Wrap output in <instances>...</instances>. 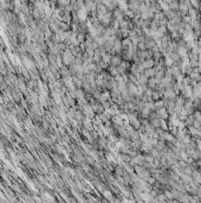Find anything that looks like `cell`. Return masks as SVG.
I'll return each mask as SVG.
<instances>
[{
    "label": "cell",
    "mask_w": 201,
    "mask_h": 203,
    "mask_svg": "<svg viewBox=\"0 0 201 203\" xmlns=\"http://www.w3.org/2000/svg\"><path fill=\"white\" fill-rule=\"evenodd\" d=\"M98 19L101 21V24L103 25V26H111V24H113V21H114V16H113V12L111 11H109L108 13L106 14H103V16H98Z\"/></svg>",
    "instance_id": "1"
},
{
    "label": "cell",
    "mask_w": 201,
    "mask_h": 203,
    "mask_svg": "<svg viewBox=\"0 0 201 203\" xmlns=\"http://www.w3.org/2000/svg\"><path fill=\"white\" fill-rule=\"evenodd\" d=\"M178 92L176 90H174V89H170V88H166V90H165V93H163V99H166V100H175L176 97H178Z\"/></svg>",
    "instance_id": "2"
},
{
    "label": "cell",
    "mask_w": 201,
    "mask_h": 203,
    "mask_svg": "<svg viewBox=\"0 0 201 203\" xmlns=\"http://www.w3.org/2000/svg\"><path fill=\"white\" fill-rule=\"evenodd\" d=\"M188 76H189V78H191V80H194V81H196V82H201V74L199 73L198 68L192 69L191 73L188 74Z\"/></svg>",
    "instance_id": "3"
},
{
    "label": "cell",
    "mask_w": 201,
    "mask_h": 203,
    "mask_svg": "<svg viewBox=\"0 0 201 203\" xmlns=\"http://www.w3.org/2000/svg\"><path fill=\"white\" fill-rule=\"evenodd\" d=\"M192 94H193V87H192L191 85H186V87L181 90V96H182V97H185V99L191 97Z\"/></svg>",
    "instance_id": "4"
},
{
    "label": "cell",
    "mask_w": 201,
    "mask_h": 203,
    "mask_svg": "<svg viewBox=\"0 0 201 203\" xmlns=\"http://www.w3.org/2000/svg\"><path fill=\"white\" fill-rule=\"evenodd\" d=\"M114 51H115V53H122V51H123V46H122V41H121V38H116V41H115V43H114V46L111 48Z\"/></svg>",
    "instance_id": "5"
},
{
    "label": "cell",
    "mask_w": 201,
    "mask_h": 203,
    "mask_svg": "<svg viewBox=\"0 0 201 203\" xmlns=\"http://www.w3.org/2000/svg\"><path fill=\"white\" fill-rule=\"evenodd\" d=\"M88 11L85 10L84 7L83 9H81V10L77 11V13H76V17L78 18V20L79 21H85L86 20V18H88Z\"/></svg>",
    "instance_id": "6"
},
{
    "label": "cell",
    "mask_w": 201,
    "mask_h": 203,
    "mask_svg": "<svg viewBox=\"0 0 201 203\" xmlns=\"http://www.w3.org/2000/svg\"><path fill=\"white\" fill-rule=\"evenodd\" d=\"M96 12H97V16H103V14L108 13L109 10H108V7H106L104 4H97V6H96Z\"/></svg>",
    "instance_id": "7"
},
{
    "label": "cell",
    "mask_w": 201,
    "mask_h": 203,
    "mask_svg": "<svg viewBox=\"0 0 201 203\" xmlns=\"http://www.w3.org/2000/svg\"><path fill=\"white\" fill-rule=\"evenodd\" d=\"M154 65H155V61L153 60V58H147V60H144L142 64H141V67H142V69L144 70V69H149V68H154Z\"/></svg>",
    "instance_id": "8"
},
{
    "label": "cell",
    "mask_w": 201,
    "mask_h": 203,
    "mask_svg": "<svg viewBox=\"0 0 201 203\" xmlns=\"http://www.w3.org/2000/svg\"><path fill=\"white\" fill-rule=\"evenodd\" d=\"M92 106V109H94V112H95V114H102L106 109H104V107L102 106V103L101 102H96V103H92L91 105Z\"/></svg>",
    "instance_id": "9"
},
{
    "label": "cell",
    "mask_w": 201,
    "mask_h": 203,
    "mask_svg": "<svg viewBox=\"0 0 201 203\" xmlns=\"http://www.w3.org/2000/svg\"><path fill=\"white\" fill-rule=\"evenodd\" d=\"M122 108H123V111H124L126 113L134 112V111H135V103H134L133 101H130V102H124Z\"/></svg>",
    "instance_id": "10"
},
{
    "label": "cell",
    "mask_w": 201,
    "mask_h": 203,
    "mask_svg": "<svg viewBox=\"0 0 201 203\" xmlns=\"http://www.w3.org/2000/svg\"><path fill=\"white\" fill-rule=\"evenodd\" d=\"M156 113H158V117L161 118V119H166V120H168V118H169V114H168L166 107H162V108L158 109Z\"/></svg>",
    "instance_id": "11"
},
{
    "label": "cell",
    "mask_w": 201,
    "mask_h": 203,
    "mask_svg": "<svg viewBox=\"0 0 201 203\" xmlns=\"http://www.w3.org/2000/svg\"><path fill=\"white\" fill-rule=\"evenodd\" d=\"M122 61H123V60H122V57H121L118 53H116V55H113L110 64H111V65H115V67H117L118 64H121V62H122Z\"/></svg>",
    "instance_id": "12"
},
{
    "label": "cell",
    "mask_w": 201,
    "mask_h": 203,
    "mask_svg": "<svg viewBox=\"0 0 201 203\" xmlns=\"http://www.w3.org/2000/svg\"><path fill=\"white\" fill-rule=\"evenodd\" d=\"M147 83H148V77L143 74V73H141V74H140V76H138V80H137V82H136V85H147Z\"/></svg>",
    "instance_id": "13"
},
{
    "label": "cell",
    "mask_w": 201,
    "mask_h": 203,
    "mask_svg": "<svg viewBox=\"0 0 201 203\" xmlns=\"http://www.w3.org/2000/svg\"><path fill=\"white\" fill-rule=\"evenodd\" d=\"M198 12L199 11L198 10H195L194 7H189V10H188V16L191 17V19L192 20H198Z\"/></svg>",
    "instance_id": "14"
},
{
    "label": "cell",
    "mask_w": 201,
    "mask_h": 203,
    "mask_svg": "<svg viewBox=\"0 0 201 203\" xmlns=\"http://www.w3.org/2000/svg\"><path fill=\"white\" fill-rule=\"evenodd\" d=\"M108 73H109L110 76H113V77H115L117 74H120L118 70H117V67L111 65V64H109V67H108Z\"/></svg>",
    "instance_id": "15"
},
{
    "label": "cell",
    "mask_w": 201,
    "mask_h": 203,
    "mask_svg": "<svg viewBox=\"0 0 201 203\" xmlns=\"http://www.w3.org/2000/svg\"><path fill=\"white\" fill-rule=\"evenodd\" d=\"M129 124L135 128V129H140V127L142 126V125H141V122H140V119H138V118H135V119L129 120Z\"/></svg>",
    "instance_id": "16"
},
{
    "label": "cell",
    "mask_w": 201,
    "mask_h": 203,
    "mask_svg": "<svg viewBox=\"0 0 201 203\" xmlns=\"http://www.w3.org/2000/svg\"><path fill=\"white\" fill-rule=\"evenodd\" d=\"M169 10L172 11H179V0H172L169 4Z\"/></svg>",
    "instance_id": "17"
},
{
    "label": "cell",
    "mask_w": 201,
    "mask_h": 203,
    "mask_svg": "<svg viewBox=\"0 0 201 203\" xmlns=\"http://www.w3.org/2000/svg\"><path fill=\"white\" fill-rule=\"evenodd\" d=\"M64 60H65V63H74L75 61V57L74 55H72V53H64Z\"/></svg>",
    "instance_id": "18"
},
{
    "label": "cell",
    "mask_w": 201,
    "mask_h": 203,
    "mask_svg": "<svg viewBox=\"0 0 201 203\" xmlns=\"http://www.w3.org/2000/svg\"><path fill=\"white\" fill-rule=\"evenodd\" d=\"M140 132H138V129H135V128H133L131 131H130V137H131V140H140Z\"/></svg>",
    "instance_id": "19"
},
{
    "label": "cell",
    "mask_w": 201,
    "mask_h": 203,
    "mask_svg": "<svg viewBox=\"0 0 201 203\" xmlns=\"http://www.w3.org/2000/svg\"><path fill=\"white\" fill-rule=\"evenodd\" d=\"M155 73H156V70L154 69V68H149V69H144L143 70V74L146 75L147 77H154L155 76Z\"/></svg>",
    "instance_id": "20"
},
{
    "label": "cell",
    "mask_w": 201,
    "mask_h": 203,
    "mask_svg": "<svg viewBox=\"0 0 201 203\" xmlns=\"http://www.w3.org/2000/svg\"><path fill=\"white\" fill-rule=\"evenodd\" d=\"M148 88H151V89H155L156 88V85H158V82H156V80H155V77H149L148 78Z\"/></svg>",
    "instance_id": "21"
},
{
    "label": "cell",
    "mask_w": 201,
    "mask_h": 203,
    "mask_svg": "<svg viewBox=\"0 0 201 203\" xmlns=\"http://www.w3.org/2000/svg\"><path fill=\"white\" fill-rule=\"evenodd\" d=\"M111 57H113V55H110L109 53H104L102 55V61L106 64H110L111 62Z\"/></svg>",
    "instance_id": "22"
},
{
    "label": "cell",
    "mask_w": 201,
    "mask_h": 203,
    "mask_svg": "<svg viewBox=\"0 0 201 203\" xmlns=\"http://www.w3.org/2000/svg\"><path fill=\"white\" fill-rule=\"evenodd\" d=\"M160 119H161V118H160ZM160 127L162 128L163 131H168V129H169V125H168V122H167L166 119H161V120H160Z\"/></svg>",
    "instance_id": "23"
},
{
    "label": "cell",
    "mask_w": 201,
    "mask_h": 203,
    "mask_svg": "<svg viewBox=\"0 0 201 203\" xmlns=\"http://www.w3.org/2000/svg\"><path fill=\"white\" fill-rule=\"evenodd\" d=\"M189 2H191L192 7H194L195 10H200L201 7V0H189Z\"/></svg>",
    "instance_id": "24"
},
{
    "label": "cell",
    "mask_w": 201,
    "mask_h": 203,
    "mask_svg": "<svg viewBox=\"0 0 201 203\" xmlns=\"http://www.w3.org/2000/svg\"><path fill=\"white\" fill-rule=\"evenodd\" d=\"M151 58L155 61V62H158L160 58H162V53L161 51H153V56H151Z\"/></svg>",
    "instance_id": "25"
},
{
    "label": "cell",
    "mask_w": 201,
    "mask_h": 203,
    "mask_svg": "<svg viewBox=\"0 0 201 203\" xmlns=\"http://www.w3.org/2000/svg\"><path fill=\"white\" fill-rule=\"evenodd\" d=\"M172 65H174V61L172 60V57H165V67L169 68Z\"/></svg>",
    "instance_id": "26"
},
{
    "label": "cell",
    "mask_w": 201,
    "mask_h": 203,
    "mask_svg": "<svg viewBox=\"0 0 201 203\" xmlns=\"http://www.w3.org/2000/svg\"><path fill=\"white\" fill-rule=\"evenodd\" d=\"M160 120H161V119L158 117V118H154V119H151V120H149V121H150V124H151L154 127L158 128V127H160Z\"/></svg>",
    "instance_id": "27"
},
{
    "label": "cell",
    "mask_w": 201,
    "mask_h": 203,
    "mask_svg": "<svg viewBox=\"0 0 201 203\" xmlns=\"http://www.w3.org/2000/svg\"><path fill=\"white\" fill-rule=\"evenodd\" d=\"M76 96H77V99H78L79 101H83V100H84V92H83L82 89H78V90L76 92Z\"/></svg>",
    "instance_id": "28"
},
{
    "label": "cell",
    "mask_w": 201,
    "mask_h": 203,
    "mask_svg": "<svg viewBox=\"0 0 201 203\" xmlns=\"http://www.w3.org/2000/svg\"><path fill=\"white\" fill-rule=\"evenodd\" d=\"M144 159H146V161H148L149 164H154V160H155V158H154L150 153H146V154H144Z\"/></svg>",
    "instance_id": "29"
},
{
    "label": "cell",
    "mask_w": 201,
    "mask_h": 203,
    "mask_svg": "<svg viewBox=\"0 0 201 203\" xmlns=\"http://www.w3.org/2000/svg\"><path fill=\"white\" fill-rule=\"evenodd\" d=\"M161 97H162V95L160 94L158 90H153V94H151V99H153L154 101L159 100V99H161Z\"/></svg>",
    "instance_id": "30"
},
{
    "label": "cell",
    "mask_w": 201,
    "mask_h": 203,
    "mask_svg": "<svg viewBox=\"0 0 201 203\" xmlns=\"http://www.w3.org/2000/svg\"><path fill=\"white\" fill-rule=\"evenodd\" d=\"M77 39H78V42L79 43H83L85 42V34H84V32H79L78 34H77Z\"/></svg>",
    "instance_id": "31"
},
{
    "label": "cell",
    "mask_w": 201,
    "mask_h": 203,
    "mask_svg": "<svg viewBox=\"0 0 201 203\" xmlns=\"http://www.w3.org/2000/svg\"><path fill=\"white\" fill-rule=\"evenodd\" d=\"M193 117L201 121V111H199V109H195V111H194V113H193Z\"/></svg>",
    "instance_id": "32"
},
{
    "label": "cell",
    "mask_w": 201,
    "mask_h": 203,
    "mask_svg": "<svg viewBox=\"0 0 201 203\" xmlns=\"http://www.w3.org/2000/svg\"><path fill=\"white\" fill-rule=\"evenodd\" d=\"M192 126H194L195 128H199L201 126V121L194 118V122H193V125H192Z\"/></svg>",
    "instance_id": "33"
},
{
    "label": "cell",
    "mask_w": 201,
    "mask_h": 203,
    "mask_svg": "<svg viewBox=\"0 0 201 203\" xmlns=\"http://www.w3.org/2000/svg\"><path fill=\"white\" fill-rule=\"evenodd\" d=\"M104 196H106L108 200H113V195L110 191H104Z\"/></svg>",
    "instance_id": "34"
},
{
    "label": "cell",
    "mask_w": 201,
    "mask_h": 203,
    "mask_svg": "<svg viewBox=\"0 0 201 203\" xmlns=\"http://www.w3.org/2000/svg\"><path fill=\"white\" fill-rule=\"evenodd\" d=\"M75 117L77 118V120H83V114H82V113H79V112H78V113H76V115H75Z\"/></svg>",
    "instance_id": "35"
},
{
    "label": "cell",
    "mask_w": 201,
    "mask_h": 203,
    "mask_svg": "<svg viewBox=\"0 0 201 203\" xmlns=\"http://www.w3.org/2000/svg\"><path fill=\"white\" fill-rule=\"evenodd\" d=\"M74 82H75V83H76L77 85H78V87H82V82L79 81V78H75Z\"/></svg>",
    "instance_id": "36"
},
{
    "label": "cell",
    "mask_w": 201,
    "mask_h": 203,
    "mask_svg": "<svg viewBox=\"0 0 201 203\" xmlns=\"http://www.w3.org/2000/svg\"><path fill=\"white\" fill-rule=\"evenodd\" d=\"M198 45L200 46V49H201V34L198 37Z\"/></svg>",
    "instance_id": "37"
}]
</instances>
